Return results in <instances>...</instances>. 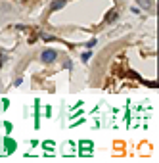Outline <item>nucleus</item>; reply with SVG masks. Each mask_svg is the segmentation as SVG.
I'll list each match as a JSON object with an SVG mask.
<instances>
[{"instance_id":"ddd939ff","label":"nucleus","mask_w":159,"mask_h":163,"mask_svg":"<svg viewBox=\"0 0 159 163\" xmlns=\"http://www.w3.org/2000/svg\"><path fill=\"white\" fill-rule=\"evenodd\" d=\"M117 2H121V0H117Z\"/></svg>"},{"instance_id":"4468645a","label":"nucleus","mask_w":159,"mask_h":163,"mask_svg":"<svg viewBox=\"0 0 159 163\" xmlns=\"http://www.w3.org/2000/svg\"><path fill=\"white\" fill-rule=\"evenodd\" d=\"M0 63H2V61H0Z\"/></svg>"},{"instance_id":"1a4fd4ad","label":"nucleus","mask_w":159,"mask_h":163,"mask_svg":"<svg viewBox=\"0 0 159 163\" xmlns=\"http://www.w3.org/2000/svg\"><path fill=\"white\" fill-rule=\"evenodd\" d=\"M90 56H92V52H90V50H86V52H83V56H81V60H83V63H86V61L90 60Z\"/></svg>"},{"instance_id":"f03ea898","label":"nucleus","mask_w":159,"mask_h":163,"mask_svg":"<svg viewBox=\"0 0 159 163\" xmlns=\"http://www.w3.org/2000/svg\"><path fill=\"white\" fill-rule=\"evenodd\" d=\"M16 150H17V142H16L12 136H6V138H4V154L12 156Z\"/></svg>"},{"instance_id":"39448f33","label":"nucleus","mask_w":159,"mask_h":163,"mask_svg":"<svg viewBox=\"0 0 159 163\" xmlns=\"http://www.w3.org/2000/svg\"><path fill=\"white\" fill-rule=\"evenodd\" d=\"M65 4H67V0H54V2L50 4V12H58V10H61Z\"/></svg>"},{"instance_id":"6e6552de","label":"nucleus","mask_w":159,"mask_h":163,"mask_svg":"<svg viewBox=\"0 0 159 163\" xmlns=\"http://www.w3.org/2000/svg\"><path fill=\"white\" fill-rule=\"evenodd\" d=\"M42 148L46 150V152H54V148H56V142H52V140H44V142H42Z\"/></svg>"},{"instance_id":"423d86ee","label":"nucleus","mask_w":159,"mask_h":163,"mask_svg":"<svg viewBox=\"0 0 159 163\" xmlns=\"http://www.w3.org/2000/svg\"><path fill=\"white\" fill-rule=\"evenodd\" d=\"M117 17H119V14L115 12V10H109V12L106 14V17H104V21H106V23H113Z\"/></svg>"},{"instance_id":"7ed1b4c3","label":"nucleus","mask_w":159,"mask_h":163,"mask_svg":"<svg viewBox=\"0 0 159 163\" xmlns=\"http://www.w3.org/2000/svg\"><path fill=\"white\" fill-rule=\"evenodd\" d=\"M79 148H81V154L83 156H92L94 142H92V140H81V142H79Z\"/></svg>"},{"instance_id":"f257e3e1","label":"nucleus","mask_w":159,"mask_h":163,"mask_svg":"<svg viewBox=\"0 0 159 163\" xmlns=\"http://www.w3.org/2000/svg\"><path fill=\"white\" fill-rule=\"evenodd\" d=\"M56 60H58V52L56 50H52V48L42 50V54H40V61L42 63H54Z\"/></svg>"},{"instance_id":"0eeeda50","label":"nucleus","mask_w":159,"mask_h":163,"mask_svg":"<svg viewBox=\"0 0 159 163\" xmlns=\"http://www.w3.org/2000/svg\"><path fill=\"white\" fill-rule=\"evenodd\" d=\"M136 2H138V6L144 8V10H152L153 8V0H136Z\"/></svg>"},{"instance_id":"9d476101","label":"nucleus","mask_w":159,"mask_h":163,"mask_svg":"<svg viewBox=\"0 0 159 163\" xmlns=\"http://www.w3.org/2000/svg\"><path fill=\"white\" fill-rule=\"evenodd\" d=\"M4 129H6V133L10 134V133H12V129H14V125H12V123H8V121H6V123H4Z\"/></svg>"},{"instance_id":"20e7f679","label":"nucleus","mask_w":159,"mask_h":163,"mask_svg":"<svg viewBox=\"0 0 159 163\" xmlns=\"http://www.w3.org/2000/svg\"><path fill=\"white\" fill-rule=\"evenodd\" d=\"M35 129H40V104L39 100H35Z\"/></svg>"},{"instance_id":"9b49d317","label":"nucleus","mask_w":159,"mask_h":163,"mask_svg":"<svg viewBox=\"0 0 159 163\" xmlns=\"http://www.w3.org/2000/svg\"><path fill=\"white\" fill-rule=\"evenodd\" d=\"M2 102H4V110H8V106H10V100H8V98H4Z\"/></svg>"},{"instance_id":"f8f14e48","label":"nucleus","mask_w":159,"mask_h":163,"mask_svg":"<svg viewBox=\"0 0 159 163\" xmlns=\"http://www.w3.org/2000/svg\"><path fill=\"white\" fill-rule=\"evenodd\" d=\"M94 44H96V40H94V38H92V40H88V44H86V46H88V48H92V46H94Z\"/></svg>"}]
</instances>
